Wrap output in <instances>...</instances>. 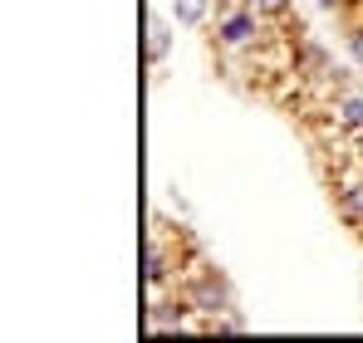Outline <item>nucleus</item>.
<instances>
[{
  "mask_svg": "<svg viewBox=\"0 0 363 343\" xmlns=\"http://www.w3.org/2000/svg\"><path fill=\"white\" fill-rule=\"evenodd\" d=\"M182 299L191 304V314H201V319H221L226 309H236V289L231 280L221 275V270H211V265H196V275L182 285Z\"/></svg>",
  "mask_w": 363,
  "mask_h": 343,
  "instance_id": "1",
  "label": "nucleus"
},
{
  "mask_svg": "<svg viewBox=\"0 0 363 343\" xmlns=\"http://www.w3.org/2000/svg\"><path fill=\"white\" fill-rule=\"evenodd\" d=\"M260 35H265V20H260L245 0L221 20V25H216V45H221V50H245V45H255Z\"/></svg>",
  "mask_w": 363,
  "mask_h": 343,
  "instance_id": "2",
  "label": "nucleus"
},
{
  "mask_svg": "<svg viewBox=\"0 0 363 343\" xmlns=\"http://www.w3.org/2000/svg\"><path fill=\"white\" fill-rule=\"evenodd\" d=\"M295 74L304 79H319V84H329V79H339V69H334V59L324 55V45L319 40H295Z\"/></svg>",
  "mask_w": 363,
  "mask_h": 343,
  "instance_id": "3",
  "label": "nucleus"
},
{
  "mask_svg": "<svg viewBox=\"0 0 363 343\" xmlns=\"http://www.w3.org/2000/svg\"><path fill=\"white\" fill-rule=\"evenodd\" d=\"M172 270H177V250H172L162 235H152L147 250H143V275H147V285L162 289L167 280H172Z\"/></svg>",
  "mask_w": 363,
  "mask_h": 343,
  "instance_id": "4",
  "label": "nucleus"
},
{
  "mask_svg": "<svg viewBox=\"0 0 363 343\" xmlns=\"http://www.w3.org/2000/svg\"><path fill=\"white\" fill-rule=\"evenodd\" d=\"M334 201H339V216H344L349 226H359V230H363V172L334 186Z\"/></svg>",
  "mask_w": 363,
  "mask_h": 343,
  "instance_id": "5",
  "label": "nucleus"
},
{
  "mask_svg": "<svg viewBox=\"0 0 363 343\" xmlns=\"http://www.w3.org/2000/svg\"><path fill=\"white\" fill-rule=\"evenodd\" d=\"M143 50H147V64H162L167 50H172V25L162 20V15H147V40H143Z\"/></svg>",
  "mask_w": 363,
  "mask_h": 343,
  "instance_id": "6",
  "label": "nucleus"
},
{
  "mask_svg": "<svg viewBox=\"0 0 363 343\" xmlns=\"http://www.w3.org/2000/svg\"><path fill=\"white\" fill-rule=\"evenodd\" d=\"M334 123H339L344 133L363 137V94H339V103H334Z\"/></svg>",
  "mask_w": 363,
  "mask_h": 343,
  "instance_id": "7",
  "label": "nucleus"
},
{
  "mask_svg": "<svg viewBox=\"0 0 363 343\" xmlns=\"http://www.w3.org/2000/svg\"><path fill=\"white\" fill-rule=\"evenodd\" d=\"M186 314H191V304H186V299H177V304H157V309H152V334L186 329Z\"/></svg>",
  "mask_w": 363,
  "mask_h": 343,
  "instance_id": "8",
  "label": "nucleus"
},
{
  "mask_svg": "<svg viewBox=\"0 0 363 343\" xmlns=\"http://www.w3.org/2000/svg\"><path fill=\"white\" fill-rule=\"evenodd\" d=\"M206 15H211V0H172L177 25H206Z\"/></svg>",
  "mask_w": 363,
  "mask_h": 343,
  "instance_id": "9",
  "label": "nucleus"
},
{
  "mask_svg": "<svg viewBox=\"0 0 363 343\" xmlns=\"http://www.w3.org/2000/svg\"><path fill=\"white\" fill-rule=\"evenodd\" d=\"M245 5H250L260 20H285V15H290V0H245Z\"/></svg>",
  "mask_w": 363,
  "mask_h": 343,
  "instance_id": "10",
  "label": "nucleus"
},
{
  "mask_svg": "<svg viewBox=\"0 0 363 343\" xmlns=\"http://www.w3.org/2000/svg\"><path fill=\"white\" fill-rule=\"evenodd\" d=\"M349 55L363 64V25H354V30H349Z\"/></svg>",
  "mask_w": 363,
  "mask_h": 343,
  "instance_id": "11",
  "label": "nucleus"
},
{
  "mask_svg": "<svg viewBox=\"0 0 363 343\" xmlns=\"http://www.w3.org/2000/svg\"><path fill=\"white\" fill-rule=\"evenodd\" d=\"M359 167H363V147H359Z\"/></svg>",
  "mask_w": 363,
  "mask_h": 343,
  "instance_id": "12",
  "label": "nucleus"
}]
</instances>
